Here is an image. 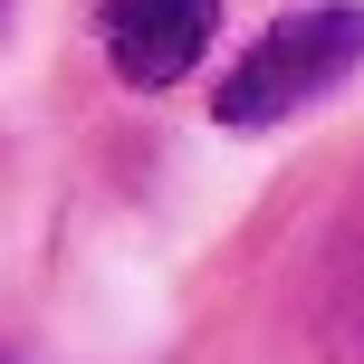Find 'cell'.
I'll list each match as a JSON object with an SVG mask.
<instances>
[{"instance_id":"6da1fadb","label":"cell","mask_w":364,"mask_h":364,"mask_svg":"<svg viewBox=\"0 0 364 364\" xmlns=\"http://www.w3.org/2000/svg\"><path fill=\"white\" fill-rule=\"evenodd\" d=\"M355 68H364V10L355 0H316V10H288V19H269V29L250 38V58L220 77L211 115L230 134H259V125H278V115L316 106L326 87H346Z\"/></svg>"},{"instance_id":"7a4b0ae2","label":"cell","mask_w":364,"mask_h":364,"mask_svg":"<svg viewBox=\"0 0 364 364\" xmlns=\"http://www.w3.org/2000/svg\"><path fill=\"white\" fill-rule=\"evenodd\" d=\"M220 29V0H106L96 10V38H106V68L125 77V87H182V77L201 68V48H211Z\"/></svg>"},{"instance_id":"3957f363","label":"cell","mask_w":364,"mask_h":364,"mask_svg":"<svg viewBox=\"0 0 364 364\" xmlns=\"http://www.w3.org/2000/svg\"><path fill=\"white\" fill-rule=\"evenodd\" d=\"M0 10H10V0H0Z\"/></svg>"}]
</instances>
